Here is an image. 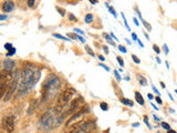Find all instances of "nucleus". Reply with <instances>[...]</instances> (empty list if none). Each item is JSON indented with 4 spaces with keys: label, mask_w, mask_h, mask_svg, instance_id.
Listing matches in <instances>:
<instances>
[{
    "label": "nucleus",
    "mask_w": 177,
    "mask_h": 133,
    "mask_svg": "<svg viewBox=\"0 0 177 133\" xmlns=\"http://www.w3.org/2000/svg\"><path fill=\"white\" fill-rule=\"evenodd\" d=\"M141 21H142V24H143V25H144V27H145V28H146V29H147L148 31H152V26L150 25V24H148L147 21H145V20H144L143 18L141 19Z\"/></svg>",
    "instance_id": "17"
},
{
    "label": "nucleus",
    "mask_w": 177,
    "mask_h": 133,
    "mask_svg": "<svg viewBox=\"0 0 177 133\" xmlns=\"http://www.w3.org/2000/svg\"><path fill=\"white\" fill-rule=\"evenodd\" d=\"M84 123V121L83 120H81V121H77V122H75L74 124H72L71 126H67V130L64 131V133H71V132H73V131H75V130H77L81 125Z\"/></svg>",
    "instance_id": "11"
},
{
    "label": "nucleus",
    "mask_w": 177,
    "mask_h": 133,
    "mask_svg": "<svg viewBox=\"0 0 177 133\" xmlns=\"http://www.w3.org/2000/svg\"><path fill=\"white\" fill-rule=\"evenodd\" d=\"M118 50H120V51L122 52V53H126V52H127L126 48H125L124 46H122V44H120V46H118Z\"/></svg>",
    "instance_id": "26"
},
{
    "label": "nucleus",
    "mask_w": 177,
    "mask_h": 133,
    "mask_svg": "<svg viewBox=\"0 0 177 133\" xmlns=\"http://www.w3.org/2000/svg\"><path fill=\"white\" fill-rule=\"evenodd\" d=\"M100 108H101L102 111H108L109 110V105L106 102H101L100 103Z\"/></svg>",
    "instance_id": "19"
},
{
    "label": "nucleus",
    "mask_w": 177,
    "mask_h": 133,
    "mask_svg": "<svg viewBox=\"0 0 177 133\" xmlns=\"http://www.w3.org/2000/svg\"><path fill=\"white\" fill-rule=\"evenodd\" d=\"M125 40H126V42H127V43H128V44H131V41H130L128 39H125Z\"/></svg>",
    "instance_id": "58"
},
{
    "label": "nucleus",
    "mask_w": 177,
    "mask_h": 133,
    "mask_svg": "<svg viewBox=\"0 0 177 133\" xmlns=\"http://www.w3.org/2000/svg\"><path fill=\"white\" fill-rule=\"evenodd\" d=\"M11 48H13L11 43H6V44H5V49H6V50H8V51H9V50L11 49Z\"/></svg>",
    "instance_id": "34"
},
{
    "label": "nucleus",
    "mask_w": 177,
    "mask_h": 133,
    "mask_svg": "<svg viewBox=\"0 0 177 133\" xmlns=\"http://www.w3.org/2000/svg\"><path fill=\"white\" fill-rule=\"evenodd\" d=\"M53 37H55V38H59V39H62V40H65V41H70V39H69L67 37L61 36V34H58V33H53Z\"/></svg>",
    "instance_id": "20"
},
{
    "label": "nucleus",
    "mask_w": 177,
    "mask_h": 133,
    "mask_svg": "<svg viewBox=\"0 0 177 133\" xmlns=\"http://www.w3.org/2000/svg\"><path fill=\"white\" fill-rule=\"evenodd\" d=\"M15 53H16V48H11V49L7 52V57H11V56H13Z\"/></svg>",
    "instance_id": "23"
},
{
    "label": "nucleus",
    "mask_w": 177,
    "mask_h": 133,
    "mask_svg": "<svg viewBox=\"0 0 177 133\" xmlns=\"http://www.w3.org/2000/svg\"><path fill=\"white\" fill-rule=\"evenodd\" d=\"M153 49H154V51H155L157 54H160V49L158 48V46H156V44H153Z\"/></svg>",
    "instance_id": "32"
},
{
    "label": "nucleus",
    "mask_w": 177,
    "mask_h": 133,
    "mask_svg": "<svg viewBox=\"0 0 177 133\" xmlns=\"http://www.w3.org/2000/svg\"><path fill=\"white\" fill-rule=\"evenodd\" d=\"M156 61H157V63H160L162 61H160V57H156Z\"/></svg>",
    "instance_id": "55"
},
{
    "label": "nucleus",
    "mask_w": 177,
    "mask_h": 133,
    "mask_svg": "<svg viewBox=\"0 0 177 133\" xmlns=\"http://www.w3.org/2000/svg\"><path fill=\"white\" fill-rule=\"evenodd\" d=\"M3 66H5V70H8V71H12L16 66V62L11 59H6L3 61Z\"/></svg>",
    "instance_id": "10"
},
{
    "label": "nucleus",
    "mask_w": 177,
    "mask_h": 133,
    "mask_svg": "<svg viewBox=\"0 0 177 133\" xmlns=\"http://www.w3.org/2000/svg\"><path fill=\"white\" fill-rule=\"evenodd\" d=\"M154 116V119H155V121H156V122H158V121H160V119H158L156 116Z\"/></svg>",
    "instance_id": "54"
},
{
    "label": "nucleus",
    "mask_w": 177,
    "mask_h": 133,
    "mask_svg": "<svg viewBox=\"0 0 177 133\" xmlns=\"http://www.w3.org/2000/svg\"><path fill=\"white\" fill-rule=\"evenodd\" d=\"M132 39H133V41L137 42V40H138V38H137V36H136V33L135 32H132Z\"/></svg>",
    "instance_id": "36"
},
{
    "label": "nucleus",
    "mask_w": 177,
    "mask_h": 133,
    "mask_svg": "<svg viewBox=\"0 0 177 133\" xmlns=\"http://www.w3.org/2000/svg\"><path fill=\"white\" fill-rule=\"evenodd\" d=\"M99 66H102V68H103L104 70H106L108 72L110 71V68H109V66H105V64H103V63H100V64H99Z\"/></svg>",
    "instance_id": "35"
},
{
    "label": "nucleus",
    "mask_w": 177,
    "mask_h": 133,
    "mask_svg": "<svg viewBox=\"0 0 177 133\" xmlns=\"http://www.w3.org/2000/svg\"><path fill=\"white\" fill-rule=\"evenodd\" d=\"M85 51H86V53H89L91 57H95V53L93 52V50L89 47V46H85Z\"/></svg>",
    "instance_id": "21"
},
{
    "label": "nucleus",
    "mask_w": 177,
    "mask_h": 133,
    "mask_svg": "<svg viewBox=\"0 0 177 133\" xmlns=\"http://www.w3.org/2000/svg\"><path fill=\"white\" fill-rule=\"evenodd\" d=\"M108 9H109V11H110L111 13H112V15H113V16L115 17V18H116V17H118V13H116V11H115V10H114V8H113V7H111V6H110V7H109V8H108Z\"/></svg>",
    "instance_id": "27"
},
{
    "label": "nucleus",
    "mask_w": 177,
    "mask_h": 133,
    "mask_svg": "<svg viewBox=\"0 0 177 133\" xmlns=\"http://www.w3.org/2000/svg\"><path fill=\"white\" fill-rule=\"evenodd\" d=\"M5 19H7V16H6V15H1V16H0V20H5Z\"/></svg>",
    "instance_id": "47"
},
{
    "label": "nucleus",
    "mask_w": 177,
    "mask_h": 133,
    "mask_svg": "<svg viewBox=\"0 0 177 133\" xmlns=\"http://www.w3.org/2000/svg\"><path fill=\"white\" fill-rule=\"evenodd\" d=\"M121 102H122L124 105H127V107H133V105H134V102H133L132 100L126 99V98H123V99L121 100Z\"/></svg>",
    "instance_id": "16"
},
{
    "label": "nucleus",
    "mask_w": 177,
    "mask_h": 133,
    "mask_svg": "<svg viewBox=\"0 0 177 133\" xmlns=\"http://www.w3.org/2000/svg\"><path fill=\"white\" fill-rule=\"evenodd\" d=\"M160 85H162V88H163V89H165V88H166V85H165V83L164 82H160Z\"/></svg>",
    "instance_id": "53"
},
{
    "label": "nucleus",
    "mask_w": 177,
    "mask_h": 133,
    "mask_svg": "<svg viewBox=\"0 0 177 133\" xmlns=\"http://www.w3.org/2000/svg\"><path fill=\"white\" fill-rule=\"evenodd\" d=\"M163 48H164V50H165V54L167 56V54H168V52H169V49H168V47H167V44H164V46H163Z\"/></svg>",
    "instance_id": "37"
},
{
    "label": "nucleus",
    "mask_w": 177,
    "mask_h": 133,
    "mask_svg": "<svg viewBox=\"0 0 177 133\" xmlns=\"http://www.w3.org/2000/svg\"><path fill=\"white\" fill-rule=\"evenodd\" d=\"M82 102H83V99H82V98H76L75 100H73V101L71 102L70 108L67 110V114H73L76 110L80 108V105L82 104Z\"/></svg>",
    "instance_id": "8"
},
{
    "label": "nucleus",
    "mask_w": 177,
    "mask_h": 133,
    "mask_svg": "<svg viewBox=\"0 0 177 133\" xmlns=\"http://www.w3.org/2000/svg\"><path fill=\"white\" fill-rule=\"evenodd\" d=\"M15 9V2L12 0H7L2 3V10L5 12H11Z\"/></svg>",
    "instance_id": "9"
},
{
    "label": "nucleus",
    "mask_w": 177,
    "mask_h": 133,
    "mask_svg": "<svg viewBox=\"0 0 177 133\" xmlns=\"http://www.w3.org/2000/svg\"><path fill=\"white\" fill-rule=\"evenodd\" d=\"M152 89H153V91L155 92V93H157L158 95H160V91H158V90H157V89L155 88V85H154V84H152Z\"/></svg>",
    "instance_id": "40"
},
{
    "label": "nucleus",
    "mask_w": 177,
    "mask_h": 133,
    "mask_svg": "<svg viewBox=\"0 0 177 133\" xmlns=\"http://www.w3.org/2000/svg\"><path fill=\"white\" fill-rule=\"evenodd\" d=\"M135 100L140 105H144V98L138 91H135Z\"/></svg>",
    "instance_id": "12"
},
{
    "label": "nucleus",
    "mask_w": 177,
    "mask_h": 133,
    "mask_svg": "<svg viewBox=\"0 0 177 133\" xmlns=\"http://www.w3.org/2000/svg\"><path fill=\"white\" fill-rule=\"evenodd\" d=\"M143 119H144V122H145V124L147 125V128H148V129H152V126H151L150 122H148V116H144Z\"/></svg>",
    "instance_id": "22"
},
{
    "label": "nucleus",
    "mask_w": 177,
    "mask_h": 133,
    "mask_svg": "<svg viewBox=\"0 0 177 133\" xmlns=\"http://www.w3.org/2000/svg\"><path fill=\"white\" fill-rule=\"evenodd\" d=\"M61 88V80L55 75H48L42 84V100H51L58 93Z\"/></svg>",
    "instance_id": "1"
},
{
    "label": "nucleus",
    "mask_w": 177,
    "mask_h": 133,
    "mask_svg": "<svg viewBox=\"0 0 177 133\" xmlns=\"http://www.w3.org/2000/svg\"><path fill=\"white\" fill-rule=\"evenodd\" d=\"M2 125L5 131L8 133H11L15 131V118L12 116H7L2 120Z\"/></svg>",
    "instance_id": "6"
},
{
    "label": "nucleus",
    "mask_w": 177,
    "mask_h": 133,
    "mask_svg": "<svg viewBox=\"0 0 177 133\" xmlns=\"http://www.w3.org/2000/svg\"><path fill=\"white\" fill-rule=\"evenodd\" d=\"M60 123V120H58L55 116H54V112L52 111H48L45 112L41 119H40V124L42 125L44 129L47 130H51L52 128H54L55 125H58Z\"/></svg>",
    "instance_id": "4"
},
{
    "label": "nucleus",
    "mask_w": 177,
    "mask_h": 133,
    "mask_svg": "<svg viewBox=\"0 0 177 133\" xmlns=\"http://www.w3.org/2000/svg\"><path fill=\"white\" fill-rule=\"evenodd\" d=\"M69 19L70 20H72V21H76V18L74 15H72V13H70V16H69Z\"/></svg>",
    "instance_id": "38"
},
{
    "label": "nucleus",
    "mask_w": 177,
    "mask_h": 133,
    "mask_svg": "<svg viewBox=\"0 0 177 133\" xmlns=\"http://www.w3.org/2000/svg\"><path fill=\"white\" fill-rule=\"evenodd\" d=\"M111 37H112V39H114L115 41H118V38L115 37V34H114V33H111Z\"/></svg>",
    "instance_id": "45"
},
{
    "label": "nucleus",
    "mask_w": 177,
    "mask_h": 133,
    "mask_svg": "<svg viewBox=\"0 0 177 133\" xmlns=\"http://www.w3.org/2000/svg\"><path fill=\"white\" fill-rule=\"evenodd\" d=\"M132 59H133V61H134L136 64H140V63H141V60L138 59V57H137V56H135V54H132Z\"/></svg>",
    "instance_id": "25"
},
{
    "label": "nucleus",
    "mask_w": 177,
    "mask_h": 133,
    "mask_svg": "<svg viewBox=\"0 0 177 133\" xmlns=\"http://www.w3.org/2000/svg\"><path fill=\"white\" fill-rule=\"evenodd\" d=\"M133 20H134V24H135V26H140V22H138V20H137V18H133Z\"/></svg>",
    "instance_id": "42"
},
{
    "label": "nucleus",
    "mask_w": 177,
    "mask_h": 133,
    "mask_svg": "<svg viewBox=\"0 0 177 133\" xmlns=\"http://www.w3.org/2000/svg\"><path fill=\"white\" fill-rule=\"evenodd\" d=\"M93 20H94V16H93L92 13H87V15H85V17H84L85 24H92Z\"/></svg>",
    "instance_id": "15"
},
{
    "label": "nucleus",
    "mask_w": 177,
    "mask_h": 133,
    "mask_svg": "<svg viewBox=\"0 0 177 133\" xmlns=\"http://www.w3.org/2000/svg\"><path fill=\"white\" fill-rule=\"evenodd\" d=\"M116 60H118V62L120 63V66H124V61H123V59L121 58V57H116Z\"/></svg>",
    "instance_id": "33"
},
{
    "label": "nucleus",
    "mask_w": 177,
    "mask_h": 133,
    "mask_svg": "<svg viewBox=\"0 0 177 133\" xmlns=\"http://www.w3.org/2000/svg\"><path fill=\"white\" fill-rule=\"evenodd\" d=\"M103 50H104V52H105V53H106V54H108V53H109V48H108V47H106V46H105V47H103Z\"/></svg>",
    "instance_id": "46"
},
{
    "label": "nucleus",
    "mask_w": 177,
    "mask_h": 133,
    "mask_svg": "<svg viewBox=\"0 0 177 133\" xmlns=\"http://www.w3.org/2000/svg\"><path fill=\"white\" fill-rule=\"evenodd\" d=\"M137 43H138V44H140V47H141V48H144V43L142 41H141V40H140V39H138V40H137Z\"/></svg>",
    "instance_id": "44"
},
{
    "label": "nucleus",
    "mask_w": 177,
    "mask_h": 133,
    "mask_svg": "<svg viewBox=\"0 0 177 133\" xmlns=\"http://www.w3.org/2000/svg\"><path fill=\"white\" fill-rule=\"evenodd\" d=\"M57 10L59 11V13H60V15H61L62 17L65 16V10H64V9H61L60 7H57Z\"/></svg>",
    "instance_id": "31"
},
{
    "label": "nucleus",
    "mask_w": 177,
    "mask_h": 133,
    "mask_svg": "<svg viewBox=\"0 0 177 133\" xmlns=\"http://www.w3.org/2000/svg\"><path fill=\"white\" fill-rule=\"evenodd\" d=\"M74 94H75V90H74L73 88H67L64 91L62 92L59 95V98H58L57 105H55V108H54L55 112H60L62 109L64 108Z\"/></svg>",
    "instance_id": "2"
},
{
    "label": "nucleus",
    "mask_w": 177,
    "mask_h": 133,
    "mask_svg": "<svg viewBox=\"0 0 177 133\" xmlns=\"http://www.w3.org/2000/svg\"><path fill=\"white\" fill-rule=\"evenodd\" d=\"M74 31H75L76 33H80V34H82V36L84 34V32H83L82 30H80V29H74Z\"/></svg>",
    "instance_id": "41"
},
{
    "label": "nucleus",
    "mask_w": 177,
    "mask_h": 133,
    "mask_svg": "<svg viewBox=\"0 0 177 133\" xmlns=\"http://www.w3.org/2000/svg\"><path fill=\"white\" fill-rule=\"evenodd\" d=\"M165 64H166V68H167V69H169V63H168V61H165Z\"/></svg>",
    "instance_id": "56"
},
{
    "label": "nucleus",
    "mask_w": 177,
    "mask_h": 133,
    "mask_svg": "<svg viewBox=\"0 0 177 133\" xmlns=\"http://www.w3.org/2000/svg\"><path fill=\"white\" fill-rule=\"evenodd\" d=\"M35 107H37V100H32L30 102V107L28 109V114H32L33 111L35 110Z\"/></svg>",
    "instance_id": "13"
},
{
    "label": "nucleus",
    "mask_w": 177,
    "mask_h": 133,
    "mask_svg": "<svg viewBox=\"0 0 177 133\" xmlns=\"http://www.w3.org/2000/svg\"><path fill=\"white\" fill-rule=\"evenodd\" d=\"M103 37H105V38H106V40L109 41L110 44H112V46H115V42H113V40H112V37H111V36L106 34V33H103Z\"/></svg>",
    "instance_id": "18"
},
{
    "label": "nucleus",
    "mask_w": 177,
    "mask_h": 133,
    "mask_svg": "<svg viewBox=\"0 0 177 133\" xmlns=\"http://www.w3.org/2000/svg\"><path fill=\"white\" fill-rule=\"evenodd\" d=\"M34 3H35V0H28V2H27L28 7H30V8H32V7H33Z\"/></svg>",
    "instance_id": "30"
},
{
    "label": "nucleus",
    "mask_w": 177,
    "mask_h": 133,
    "mask_svg": "<svg viewBox=\"0 0 177 133\" xmlns=\"http://www.w3.org/2000/svg\"><path fill=\"white\" fill-rule=\"evenodd\" d=\"M155 100H156V102H157L158 104H163V100L160 99V97H156V98H155Z\"/></svg>",
    "instance_id": "39"
},
{
    "label": "nucleus",
    "mask_w": 177,
    "mask_h": 133,
    "mask_svg": "<svg viewBox=\"0 0 177 133\" xmlns=\"http://www.w3.org/2000/svg\"><path fill=\"white\" fill-rule=\"evenodd\" d=\"M132 126H134V128H138V126H140V123H137V122H136V123H133Z\"/></svg>",
    "instance_id": "52"
},
{
    "label": "nucleus",
    "mask_w": 177,
    "mask_h": 133,
    "mask_svg": "<svg viewBox=\"0 0 177 133\" xmlns=\"http://www.w3.org/2000/svg\"><path fill=\"white\" fill-rule=\"evenodd\" d=\"M167 133H177L175 130H173V129H169V130H167Z\"/></svg>",
    "instance_id": "49"
},
{
    "label": "nucleus",
    "mask_w": 177,
    "mask_h": 133,
    "mask_svg": "<svg viewBox=\"0 0 177 133\" xmlns=\"http://www.w3.org/2000/svg\"><path fill=\"white\" fill-rule=\"evenodd\" d=\"M89 1H90V2L92 3V5H95V3H98V0H89Z\"/></svg>",
    "instance_id": "51"
},
{
    "label": "nucleus",
    "mask_w": 177,
    "mask_h": 133,
    "mask_svg": "<svg viewBox=\"0 0 177 133\" xmlns=\"http://www.w3.org/2000/svg\"><path fill=\"white\" fill-rule=\"evenodd\" d=\"M114 75H115V78H116V80H118V82L122 80V78H121V75H120V73H118V70H114Z\"/></svg>",
    "instance_id": "29"
},
{
    "label": "nucleus",
    "mask_w": 177,
    "mask_h": 133,
    "mask_svg": "<svg viewBox=\"0 0 177 133\" xmlns=\"http://www.w3.org/2000/svg\"><path fill=\"white\" fill-rule=\"evenodd\" d=\"M12 78L13 75L11 73V71H8V70L0 71V99L5 98L9 88V84L12 81Z\"/></svg>",
    "instance_id": "3"
},
{
    "label": "nucleus",
    "mask_w": 177,
    "mask_h": 133,
    "mask_svg": "<svg viewBox=\"0 0 177 133\" xmlns=\"http://www.w3.org/2000/svg\"><path fill=\"white\" fill-rule=\"evenodd\" d=\"M77 39H80V41L83 42V43H85V39L83 38V37H80V36H77Z\"/></svg>",
    "instance_id": "43"
},
{
    "label": "nucleus",
    "mask_w": 177,
    "mask_h": 133,
    "mask_svg": "<svg viewBox=\"0 0 177 133\" xmlns=\"http://www.w3.org/2000/svg\"><path fill=\"white\" fill-rule=\"evenodd\" d=\"M136 78H137V80H138V82H140L141 85H143V87H146V85H147V80H146L142 75H136Z\"/></svg>",
    "instance_id": "14"
},
{
    "label": "nucleus",
    "mask_w": 177,
    "mask_h": 133,
    "mask_svg": "<svg viewBox=\"0 0 177 133\" xmlns=\"http://www.w3.org/2000/svg\"><path fill=\"white\" fill-rule=\"evenodd\" d=\"M152 107H153V108H154V109H155V110H157V107H156L155 104H153V103H152Z\"/></svg>",
    "instance_id": "57"
},
{
    "label": "nucleus",
    "mask_w": 177,
    "mask_h": 133,
    "mask_svg": "<svg viewBox=\"0 0 177 133\" xmlns=\"http://www.w3.org/2000/svg\"><path fill=\"white\" fill-rule=\"evenodd\" d=\"M99 60H100V61H102V62H103V61L105 60V58H104L103 56H99Z\"/></svg>",
    "instance_id": "50"
},
{
    "label": "nucleus",
    "mask_w": 177,
    "mask_h": 133,
    "mask_svg": "<svg viewBox=\"0 0 177 133\" xmlns=\"http://www.w3.org/2000/svg\"><path fill=\"white\" fill-rule=\"evenodd\" d=\"M160 125H162V128H163V129H165V130H169V129H170L169 124L168 123H166V122H162Z\"/></svg>",
    "instance_id": "28"
},
{
    "label": "nucleus",
    "mask_w": 177,
    "mask_h": 133,
    "mask_svg": "<svg viewBox=\"0 0 177 133\" xmlns=\"http://www.w3.org/2000/svg\"><path fill=\"white\" fill-rule=\"evenodd\" d=\"M147 97H148V99H150V100H153V99H154V97H153L152 93H148V94H147Z\"/></svg>",
    "instance_id": "48"
},
{
    "label": "nucleus",
    "mask_w": 177,
    "mask_h": 133,
    "mask_svg": "<svg viewBox=\"0 0 177 133\" xmlns=\"http://www.w3.org/2000/svg\"><path fill=\"white\" fill-rule=\"evenodd\" d=\"M122 18H123V21H124V25H125V27H126V29L128 30V31H131V29H130V27H128V24H127V21H126V18H125V16H124L123 12H122Z\"/></svg>",
    "instance_id": "24"
},
{
    "label": "nucleus",
    "mask_w": 177,
    "mask_h": 133,
    "mask_svg": "<svg viewBox=\"0 0 177 133\" xmlns=\"http://www.w3.org/2000/svg\"><path fill=\"white\" fill-rule=\"evenodd\" d=\"M95 129V124H94V122L92 121H84V123L81 125L77 130L75 131H73V132L71 133H89L93 131Z\"/></svg>",
    "instance_id": "7"
},
{
    "label": "nucleus",
    "mask_w": 177,
    "mask_h": 133,
    "mask_svg": "<svg viewBox=\"0 0 177 133\" xmlns=\"http://www.w3.org/2000/svg\"><path fill=\"white\" fill-rule=\"evenodd\" d=\"M17 87H18V72L16 73V75H13L12 81H11L10 84H9V88H8V90H7V93H6L5 98H3V101H5V102H8L9 100H11L12 95L15 94V92H16V90H17Z\"/></svg>",
    "instance_id": "5"
}]
</instances>
